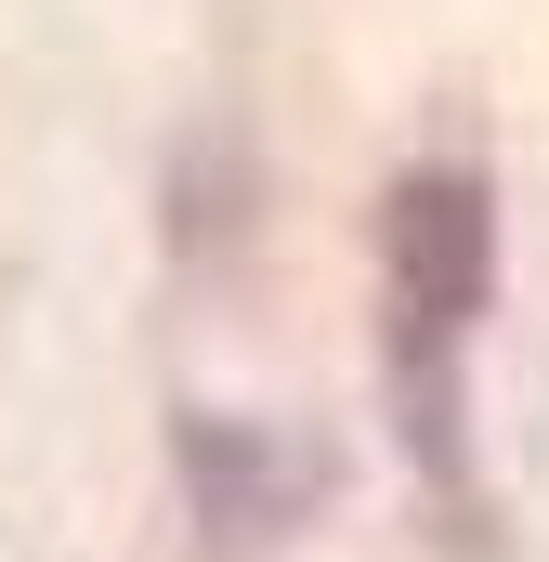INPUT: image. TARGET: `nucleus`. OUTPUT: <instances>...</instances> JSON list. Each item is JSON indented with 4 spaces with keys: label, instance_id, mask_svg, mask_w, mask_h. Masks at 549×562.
Masks as SVG:
<instances>
[{
    "label": "nucleus",
    "instance_id": "obj_1",
    "mask_svg": "<svg viewBox=\"0 0 549 562\" xmlns=\"http://www.w3.org/2000/svg\"><path fill=\"white\" fill-rule=\"evenodd\" d=\"M497 301V196L471 157H432L380 210V380L406 458L471 497V327Z\"/></svg>",
    "mask_w": 549,
    "mask_h": 562
}]
</instances>
